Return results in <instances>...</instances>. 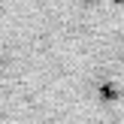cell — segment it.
Here are the masks:
<instances>
[{
    "label": "cell",
    "instance_id": "obj_1",
    "mask_svg": "<svg viewBox=\"0 0 124 124\" xmlns=\"http://www.w3.org/2000/svg\"><path fill=\"white\" fill-rule=\"evenodd\" d=\"M0 124H124V0H0Z\"/></svg>",
    "mask_w": 124,
    "mask_h": 124
}]
</instances>
